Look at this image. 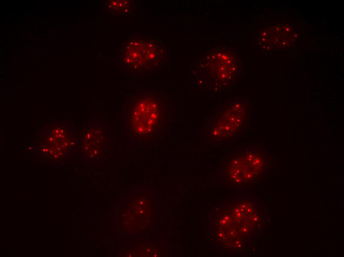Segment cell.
Segmentation results:
<instances>
[{"label": "cell", "mask_w": 344, "mask_h": 257, "mask_svg": "<svg viewBox=\"0 0 344 257\" xmlns=\"http://www.w3.org/2000/svg\"><path fill=\"white\" fill-rule=\"evenodd\" d=\"M243 62L235 47L215 45L203 52L194 62L191 79L201 91L222 93L241 78Z\"/></svg>", "instance_id": "6da1fadb"}, {"label": "cell", "mask_w": 344, "mask_h": 257, "mask_svg": "<svg viewBox=\"0 0 344 257\" xmlns=\"http://www.w3.org/2000/svg\"><path fill=\"white\" fill-rule=\"evenodd\" d=\"M252 118L253 104L249 97L229 98L213 110L204 125L203 136L211 143H234L251 129Z\"/></svg>", "instance_id": "7a4b0ae2"}, {"label": "cell", "mask_w": 344, "mask_h": 257, "mask_svg": "<svg viewBox=\"0 0 344 257\" xmlns=\"http://www.w3.org/2000/svg\"><path fill=\"white\" fill-rule=\"evenodd\" d=\"M272 158L259 144L237 148L226 157L221 167L223 181L229 185L248 187L259 183L270 172Z\"/></svg>", "instance_id": "3957f363"}, {"label": "cell", "mask_w": 344, "mask_h": 257, "mask_svg": "<svg viewBox=\"0 0 344 257\" xmlns=\"http://www.w3.org/2000/svg\"><path fill=\"white\" fill-rule=\"evenodd\" d=\"M128 128L135 136H153L166 126V101L157 95H142L130 102L126 113Z\"/></svg>", "instance_id": "277c9868"}, {"label": "cell", "mask_w": 344, "mask_h": 257, "mask_svg": "<svg viewBox=\"0 0 344 257\" xmlns=\"http://www.w3.org/2000/svg\"><path fill=\"white\" fill-rule=\"evenodd\" d=\"M166 48L155 40L133 39L127 42L122 62L134 71L156 70L167 62Z\"/></svg>", "instance_id": "5b68a950"}, {"label": "cell", "mask_w": 344, "mask_h": 257, "mask_svg": "<svg viewBox=\"0 0 344 257\" xmlns=\"http://www.w3.org/2000/svg\"><path fill=\"white\" fill-rule=\"evenodd\" d=\"M280 27L277 30L273 28L261 30L256 34L255 42L261 51L264 53L272 52L273 50L280 49L285 46L286 43H289L285 39H287L289 30L282 29V26L279 29Z\"/></svg>", "instance_id": "8992f818"}, {"label": "cell", "mask_w": 344, "mask_h": 257, "mask_svg": "<svg viewBox=\"0 0 344 257\" xmlns=\"http://www.w3.org/2000/svg\"><path fill=\"white\" fill-rule=\"evenodd\" d=\"M235 219L239 221V224L245 225L247 233L249 229L257 227L261 219V213L252 203H239L233 209Z\"/></svg>", "instance_id": "52a82bcc"}, {"label": "cell", "mask_w": 344, "mask_h": 257, "mask_svg": "<svg viewBox=\"0 0 344 257\" xmlns=\"http://www.w3.org/2000/svg\"><path fill=\"white\" fill-rule=\"evenodd\" d=\"M107 6L114 12L125 14L131 8V3L129 0H111Z\"/></svg>", "instance_id": "ba28073f"}]
</instances>
